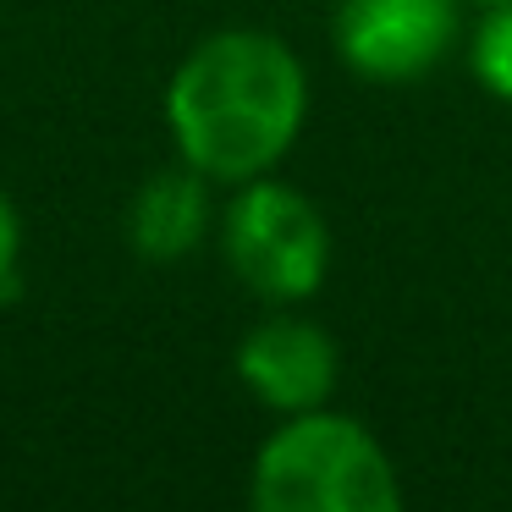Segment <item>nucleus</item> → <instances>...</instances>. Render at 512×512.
Returning a JSON list of instances; mask_svg holds the SVG:
<instances>
[{"label":"nucleus","instance_id":"7","mask_svg":"<svg viewBox=\"0 0 512 512\" xmlns=\"http://www.w3.org/2000/svg\"><path fill=\"white\" fill-rule=\"evenodd\" d=\"M468 67H474L479 89L512 105V0L479 17L474 39H468Z\"/></svg>","mask_w":512,"mask_h":512},{"label":"nucleus","instance_id":"1","mask_svg":"<svg viewBox=\"0 0 512 512\" xmlns=\"http://www.w3.org/2000/svg\"><path fill=\"white\" fill-rule=\"evenodd\" d=\"M309 111V78L276 34L226 28L177 67L166 122L210 182H254L292 149Z\"/></svg>","mask_w":512,"mask_h":512},{"label":"nucleus","instance_id":"2","mask_svg":"<svg viewBox=\"0 0 512 512\" xmlns=\"http://www.w3.org/2000/svg\"><path fill=\"white\" fill-rule=\"evenodd\" d=\"M254 507L265 512H397L402 485L386 446L342 413H292L254 457Z\"/></svg>","mask_w":512,"mask_h":512},{"label":"nucleus","instance_id":"5","mask_svg":"<svg viewBox=\"0 0 512 512\" xmlns=\"http://www.w3.org/2000/svg\"><path fill=\"white\" fill-rule=\"evenodd\" d=\"M336 342L309 320H265L259 331H248V342L237 347V375L265 408L276 413H309L325 408V397L336 391Z\"/></svg>","mask_w":512,"mask_h":512},{"label":"nucleus","instance_id":"6","mask_svg":"<svg viewBox=\"0 0 512 512\" xmlns=\"http://www.w3.org/2000/svg\"><path fill=\"white\" fill-rule=\"evenodd\" d=\"M204 226H210V193H204L199 171H160L155 182H144V193L133 199V215H127V232H133V248L144 259H182L199 248Z\"/></svg>","mask_w":512,"mask_h":512},{"label":"nucleus","instance_id":"8","mask_svg":"<svg viewBox=\"0 0 512 512\" xmlns=\"http://www.w3.org/2000/svg\"><path fill=\"white\" fill-rule=\"evenodd\" d=\"M23 292V232H17V215L0 193V303H12Z\"/></svg>","mask_w":512,"mask_h":512},{"label":"nucleus","instance_id":"3","mask_svg":"<svg viewBox=\"0 0 512 512\" xmlns=\"http://www.w3.org/2000/svg\"><path fill=\"white\" fill-rule=\"evenodd\" d=\"M226 259L270 303H303L320 292L331 265V226L287 182H243L226 210Z\"/></svg>","mask_w":512,"mask_h":512},{"label":"nucleus","instance_id":"4","mask_svg":"<svg viewBox=\"0 0 512 512\" xmlns=\"http://www.w3.org/2000/svg\"><path fill=\"white\" fill-rule=\"evenodd\" d=\"M457 0H342L336 50L364 83H419L452 56Z\"/></svg>","mask_w":512,"mask_h":512},{"label":"nucleus","instance_id":"9","mask_svg":"<svg viewBox=\"0 0 512 512\" xmlns=\"http://www.w3.org/2000/svg\"><path fill=\"white\" fill-rule=\"evenodd\" d=\"M479 6H501V0H479Z\"/></svg>","mask_w":512,"mask_h":512}]
</instances>
